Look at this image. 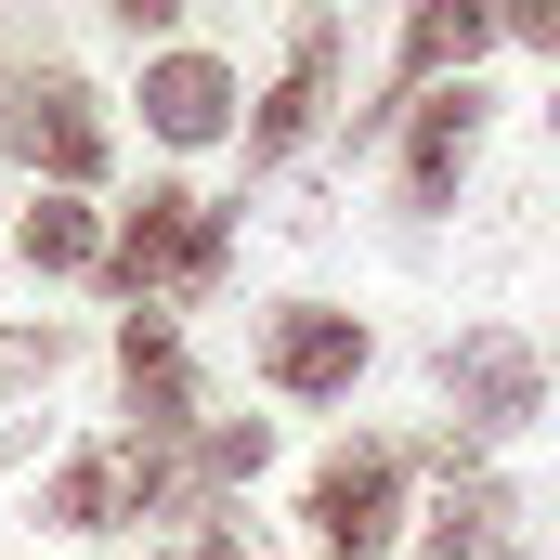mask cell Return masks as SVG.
Segmentation results:
<instances>
[{"label": "cell", "instance_id": "1", "mask_svg": "<svg viewBox=\"0 0 560 560\" xmlns=\"http://www.w3.org/2000/svg\"><path fill=\"white\" fill-rule=\"evenodd\" d=\"M235 275V222L196 196V183H143V209H118V235H105V287L156 313V300H209V287Z\"/></svg>", "mask_w": 560, "mask_h": 560}, {"label": "cell", "instance_id": "2", "mask_svg": "<svg viewBox=\"0 0 560 560\" xmlns=\"http://www.w3.org/2000/svg\"><path fill=\"white\" fill-rule=\"evenodd\" d=\"M430 378H443V405L469 443H509V430L548 418V352L522 339V326H456L443 352H430Z\"/></svg>", "mask_w": 560, "mask_h": 560}, {"label": "cell", "instance_id": "3", "mask_svg": "<svg viewBox=\"0 0 560 560\" xmlns=\"http://www.w3.org/2000/svg\"><path fill=\"white\" fill-rule=\"evenodd\" d=\"M405 443H339L326 469H313V495H300V522H313V548L326 560H378L392 535H418L405 522Z\"/></svg>", "mask_w": 560, "mask_h": 560}, {"label": "cell", "instance_id": "4", "mask_svg": "<svg viewBox=\"0 0 560 560\" xmlns=\"http://www.w3.org/2000/svg\"><path fill=\"white\" fill-rule=\"evenodd\" d=\"M482 52H495V0H418V13H405V39H392V92L352 118V143L405 131V105L456 92V79H482Z\"/></svg>", "mask_w": 560, "mask_h": 560}, {"label": "cell", "instance_id": "5", "mask_svg": "<svg viewBox=\"0 0 560 560\" xmlns=\"http://www.w3.org/2000/svg\"><path fill=\"white\" fill-rule=\"evenodd\" d=\"M378 365V326L339 313V300H287L261 326V392L275 405H352V378Z\"/></svg>", "mask_w": 560, "mask_h": 560}, {"label": "cell", "instance_id": "6", "mask_svg": "<svg viewBox=\"0 0 560 560\" xmlns=\"http://www.w3.org/2000/svg\"><path fill=\"white\" fill-rule=\"evenodd\" d=\"M0 131H13V156L39 170V196H92V183H105V156H118L105 92H92V79H66V66H52V79H26Z\"/></svg>", "mask_w": 560, "mask_h": 560}, {"label": "cell", "instance_id": "7", "mask_svg": "<svg viewBox=\"0 0 560 560\" xmlns=\"http://www.w3.org/2000/svg\"><path fill=\"white\" fill-rule=\"evenodd\" d=\"M339 118V13H300L287 26V66H275V92L248 105V170H287L300 143Z\"/></svg>", "mask_w": 560, "mask_h": 560}, {"label": "cell", "instance_id": "8", "mask_svg": "<svg viewBox=\"0 0 560 560\" xmlns=\"http://www.w3.org/2000/svg\"><path fill=\"white\" fill-rule=\"evenodd\" d=\"M482 131H495V92H482V79H456V92L405 105V209H418V222H443V209H456V183H469Z\"/></svg>", "mask_w": 560, "mask_h": 560}, {"label": "cell", "instance_id": "9", "mask_svg": "<svg viewBox=\"0 0 560 560\" xmlns=\"http://www.w3.org/2000/svg\"><path fill=\"white\" fill-rule=\"evenodd\" d=\"M118 392H131V443H196V365H183V326L170 313H131L118 326Z\"/></svg>", "mask_w": 560, "mask_h": 560}, {"label": "cell", "instance_id": "10", "mask_svg": "<svg viewBox=\"0 0 560 560\" xmlns=\"http://www.w3.org/2000/svg\"><path fill=\"white\" fill-rule=\"evenodd\" d=\"M143 131L183 143V156L222 143L235 131V66H222V52H156V66H143Z\"/></svg>", "mask_w": 560, "mask_h": 560}, {"label": "cell", "instance_id": "11", "mask_svg": "<svg viewBox=\"0 0 560 560\" xmlns=\"http://www.w3.org/2000/svg\"><path fill=\"white\" fill-rule=\"evenodd\" d=\"M430 560H522V495L495 482V469H469V482H443V509L418 522Z\"/></svg>", "mask_w": 560, "mask_h": 560}, {"label": "cell", "instance_id": "12", "mask_svg": "<svg viewBox=\"0 0 560 560\" xmlns=\"http://www.w3.org/2000/svg\"><path fill=\"white\" fill-rule=\"evenodd\" d=\"M13 261H26V275H105V222H92L79 196H39V209L13 222Z\"/></svg>", "mask_w": 560, "mask_h": 560}, {"label": "cell", "instance_id": "13", "mask_svg": "<svg viewBox=\"0 0 560 560\" xmlns=\"http://www.w3.org/2000/svg\"><path fill=\"white\" fill-rule=\"evenodd\" d=\"M275 456V418H209L196 443H183V482H196V522H209V495H235L248 469Z\"/></svg>", "mask_w": 560, "mask_h": 560}, {"label": "cell", "instance_id": "14", "mask_svg": "<svg viewBox=\"0 0 560 560\" xmlns=\"http://www.w3.org/2000/svg\"><path fill=\"white\" fill-rule=\"evenodd\" d=\"M52 378H66V326H0V405L52 392Z\"/></svg>", "mask_w": 560, "mask_h": 560}, {"label": "cell", "instance_id": "15", "mask_svg": "<svg viewBox=\"0 0 560 560\" xmlns=\"http://www.w3.org/2000/svg\"><path fill=\"white\" fill-rule=\"evenodd\" d=\"M495 39H522V52H548V66H560V0H509Z\"/></svg>", "mask_w": 560, "mask_h": 560}, {"label": "cell", "instance_id": "16", "mask_svg": "<svg viewBox=\"0 0 560 560\" xmlns=\"http://www.w3.org/2000/svg\"><path fill=\"white\" fill-rule=\"evenodd\" d=\"M183 560H261V535H248V522H222V509H209V522H196V535H183Z\"/></svg>", "mask_w": 560, "mask_h": 560}, {"label": "cell", "instance_id": "17", "mask_svg": "<svg viewBox=\"0 0 560 560\" xmlns=\"http://www.w3.org/2000/svg\"><path fill=\"white\" fill-rule=\"evenodd\" d=\"M548 118H560V105H548Z\"/></svg>", "mask_w": 560, "mask_h": 560}]
</instances>
